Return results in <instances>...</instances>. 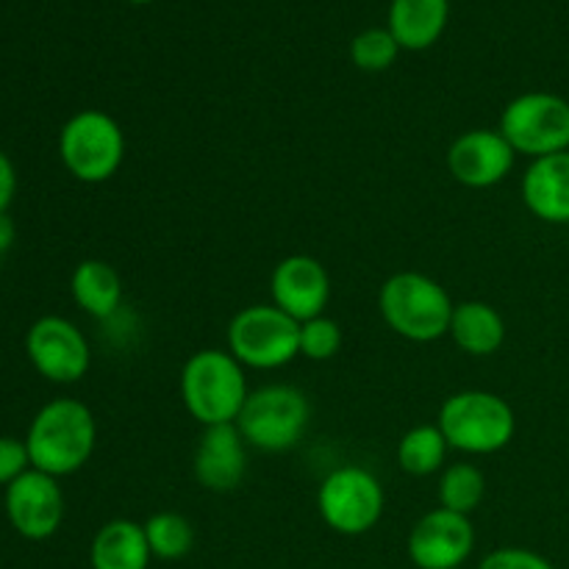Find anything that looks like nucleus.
<instances>
[{
    "instance_id": "obj_1",
    "label": "nucleus",
    "mask_w": 569,
    "mask_h": 569,
    "mask_svg": "<svg viewBox=\"0 0 569 569\" xmlns=\"http://www.w3.org/2000/svg\"><path fill=\"white\" fill-rule=\"evenodd\" d=\"M98 445V422L81 400L59 398L44 403L28 428L26 448L31 467L64 478L87 467Z\"/></svg>"
},
{
    "instance_id": "obj_2",
    "label": "nucleus",
    "mask_w": 569,
    "mask_h": 569,
    "mask_svg": "<svg viewBox=\"0 0 569 569\" xmlns=\"http://www.w3.org/2000/svg\"><path fill=\"white\" fill-rule=\"evenodd\" d=\"M244 367L228 350L206 348L187 359L181 370V398L203 428L231 426L248 400Z\"/></svg>"
},
{
    "instance_id": "obj_3",
    "label": "nucleus",
    "mask_w": 569,
    "mask_h": 569,
    "mask_svg": "<svg viewBox=\"0 0 569 569\" xmlns=\"http://www.w3.org/2000/svg\"><path fill=\"white\" fill-rule=\"evenodd\" d=\"M453 306L456 303L445 292L442 283L415 270L389 276L378 292V309H381L383 322L398 337L417 345L437 342L450 331Z\"/></svg>"
},
{
    "instance_id": "obj_4",
    "label": "nucleus",
    "mask_w": 569,
    "mask_h": 569,
    "mask_svg": "<svg viewBox=\"0 0 569 569\" xmlns=\"http://www.w3.org/2000/svg\"><path fill=\"white\" fill-rule=\"evenodd\" d=\"M437 426L453 450L467 456H492L509 448L517 431V417L500 395L465 389L445 400Z\"/></svg>"
},
{
    "instance_id": "obj_5",
    "label": "nucleus",
    "mask_w": 569,
    "mask_h": 569,
    "mask_svg": "<svg viewBox=\"0 0 569 569\" xmlns=\"http://www.w3.org/2000/svg\"><path fill=\"white\" fill-rule=\"evenodd\" d=\"M311 420L309 398L292 383H267L248 395L237 428L250 448L287 453L303 439Z\"/></svg>"
},
{
    "instance_id": "obj_6",
    "label": "nucleus",
    "mask_w": 569,
    "mask_h": 569,
    "mask_svg": "<svg viewBox=\"0 0 569 569\" xmlns=\"http://www.w3.org/2000/svg\"><path fill=\"white\" fill-rule=\"evenodd\" d=\"M59 156L72 178L83 183H103L126 159V133L106 111L83 109L61 128Z\"/></svg>"
},
{
    "instance_id": "obj_7",
    "label": "nucleus",
    "mask_w": 569,
    "mask_h": 569,
    "mask_svg": "<svg viewBox=\"0 0 569 569\" xmlns=\"http://www.w3.org/2000/svg\"><path fill=\"white\" fill-rule=\"evenodd\" d=\"M228 353L250 370H278L300 356V322L278 306L256 303L233 315Z\"/></svg>"
},
{
    "instance_id": "obj_8",
    "label": "nucleus",
    "mask_w": 569,
    "mask_h": 569,
    "mask_svg": "<svg viewBox=\"0 0 569 569\" xmlns=\"http://www.w3.org/2000/svg\"><path fill=\"white\" fill-rule=\"evenodd\" d=\"M387 509L381 481L365 467H337L317 489V511L331 531L361 537L372 531Z\"/></svg>"
},
{
    "instance_id": "obj_9",
    "label": "nucleus",
    "mask_w": 569,
    "mask_h": 569,
    "mask_svg": "<svg viewBox=\"0 0 569 569\" xmlns=\"http://www.w3.org/2000/svg\"><path fill=\"white\" fill-rule=\"evenodd\" d=\"M498 131L528 159L569 150V100L553 92H526L500 114Z\"/></svg>"
},
{
    "instance_id": "obj_10",
    "label": "nucleus",
    "mask_w": 569,
    "mask_h": 569,
    "mask_svg": "<svg viewBox=\"0 0 569 569\" xmlns=\"http://www.w3.org/2000/svg\"><path fill=\"white\" fill-rule=\"evenodd\" d=\"M26 353L33 370L53 383H78L89 370V342L76 322L64 317H39L26 333Z\"/></svg>"
},
{
    "instance_id": "obj_11",
    "label": "nucleus",
    "mask_w": 569,
    "mask_h": 569,
    "mask_svg": "<svg viewBox=\"0 0 569 569\" xmlns=\"http://www.w3.org/2000/svg\"><path fill=\"white\" fill-rule=\"evenodd\" d=\"M6 517L20 537L44 542L64 522V492L59 478L28 470L6 487Z\"/></svg>"
},
{
    "instance_id": "obj_12",
    "label": "nucleus",
    "mask_w": 569,
    "mask_h": 569,
    "mask_svg": "<svg viewBox=\"0 0 569 569\" xmlns=\"http://www.w3.org/2000/svg\"><path fill=\"white\" fill-rule=\"evenodd\" d=\"M476 548L470 517L433 509L415 522L409 533V559L420 569H459Z\"/></svg>"
},
{
    "instance_id": "obj_13",
    "label": "nucleus",
    "mask_w": 569,
    "mask_h": 569,
    "mask_svg": "<svg viewBox=\"0 0 569 569\" xmlns=\"http://www.w3.org/2000/svg\"><path fill=\"white\" fill-rule=\"evenodd\" d=\"M272 306L287 311L292 320L309 322L326 315L331 303V276L315 256L295 253L278 261L270 278Z\"/></svg>"
},
{
    "instance_id": "obj_14",
    "label": "nucleus",
    "mask_w": 569,
    "mask_h": 569,
    "mask_svg": "<svg viewBox=\"0 0 569 569\" xmlns=\"http://www.w3.org/2000/svg\"><path fill=\"white\" fill-rule=\"evenodd\" d=\"M515 148L500 131L472 128L461 133L448 150V170L461 187L489 189L498 187L515 167Z\"/></svg>"
},
{
    "instance_id": "obj_15",
    "label": "nucleus",
    "mask_w": 569,
    "mask_h": 569,
    "mask_svg": "<svg viewBox=\"0 0 569 569\" xmlns=\"http://www.w3.org/2000/svg\"><path fill=\"white\" fill-rule=\"evenodd\" d=\"M192 472L200 487L217 495L233 492L242 483L248 472V442L239 433L237 422L206 428L194 448Z\"/></svg>"
},
{
    "instance_id": "obj_16",
    "label": "nucleus",
    "mask_w": 569,
    "mask_h": 569,
    "mask_svg": "<svg viewBox=\"0 0 569 569\" xmlns=\"http://www.w3.org/2000/svg\"><path fill=\"white\" fill-rule=\"evenodd\" d=\"M522 203L537 220L550 226L569 222V150L542 156L528 164L520 183Z\"/></svg>"
},
{
    "instance_id": "obj_17",
    "label": "nucleus",
    "mask_w": 569,
    "mask_h": 569,
    "mask_svg": "<svg viewBox=\"0 0 569 569\" xmlns=\"http://www.w3.org/2000/svg\"><path fill=\"white\" fill-rule=\"evenodd\" d=\"M450 20V0H392L387 28L400 50H428L442 39Z\"/></svg>"
},
{
    "instance_id": "obj_18",
    "label": "nucleus",
    "mask_w": 569,
    "mask_h": 569,
    "mask_svg": "<svg viewBox=\"0 0 569 569\" xmlns=\"http://www.w3.org/2000/svg\"><path fill=\"white\" fill-rule=\"evenodd\" d=\"M450 337L456 348L467 356H492L506 342V320L495 306L483 300H465L453 306L450 317Z\"/></svg>"
},
{
    "instance_id": "obj_19",
    "label": "nucleus",
    "mask_w": 569,
    "mask_h": 569,
    "mask_svg": "<svg viewBox=\"0 0 569 569\" xmlns=\"http://www.w3.org/2000/svg\"><path fill=\"white\" fill-rule=\"evenodd\" d=\"M150 545L144 526L133 520H111L94 533L89 561L92 569H148Z\"/></svg>"
},
{
    "instance_id": "obj_20",
    "label": "nucleus",
    "mask_w": 569,
    "mask_h": 569,
    "mask_svg": "<svg viewBox=\"0 0 569 569\" xmlns=\"http://www.w3.org/2000/svg\"><path fill=\"white\" fill-rule=\"evenodd\" d=\"M70 292L78 309L94 320H109L122 303L120 272L103 259H87L72 270Z\"/></svg>"
},
{
    "instance_id": "obj_21",
    "label": "nucleus",
    "mask_w": 569,
    "mask_h": 569,
    "mask_svg": "<svg viewBox=\"0 0 569 569\" xmlns=\"http://www.w3.org/2000/svg\"><path fill=\"white\" fill-rule=\"evenodd\" d=\"M448 448L450 445L439 426H417L406 431L398 442V465L400 470L415 478L433 476L442 470Z\"/></svg>"
},
{
    "instance_id": "obj_22",
    "label": "nucleus",
    "mask_w": 569,
    "mask_h": 569,
    "mask_svg": "<svg viewBox=\"0 0 569 569\" xmlns=\"http://www.w3.org/2000/svg\"><path fill=\"white\" fill-rule=\"evenodd\" d=\"M437 495L442 509L470 517L487 498V476L481 467L470 465V461L450 465L439 476Z\"/></svg>"
},
{
    "instance_id": "obj_23",
    "label": "nucleus",
    "mask_w": 569,
    "mask_h": 569,
    "mask_svg": "<svg viewBox=\"0 0 569 569\" xmlns=\"http://www.w3.org/2000/svg\"><path fill=\"white\" fill-rule=\"evenodd\" d=\"M144 537H148L150 553L161 561L187 559L194 548V528L178 511H159L144 522Z\"/></svg>"
},
{
    "instance_id": "obj_24",
    "label": "nucleus",
    "mask_w": 569,
    "mask_h": 569,
    "mask_svg": "<svg viewBox=\"0 0 569 569\" xmlns=\"http://www.w3.org/2000/svg\"><path fill=\"white\" fill-rule=\"evenodd\" d=\"M400 44L389 28H367L350 42V59L365 72H383L398 61Z\"/></svg>"
},
{
    "instance_id": "obj_25",
    "label": "nucleus",
    "mask_w": 569,
    "mask_h": 569,
    "mask_svg": "<svg viewBox=\"0 0 569 569\" xmlns=\"http://www.w3.org/2000/svg\"><path fill=\"white\" fill-rule=\"evenodd\" d=\"M342 350V328L331 317L300 322V356L309 361H328Z\"/></svg>"
},
{
    "instance_id": "obj_26",
    "label": "nucleus",
    "mask_w": 569,
    "mask_h": 569,
    "mask_svg": "<svg viewBox=\"0 0 569 569\" xmlns=\"http://www.w3.org/2000/svg\"><path fill=\"white\" fill-rule=\"evenodd\" d=\"M28 470H31V456L26 439L20 442L14 437H0V487H9Z\"/></svg>"
},
{
    "instance_id": "obj_27",
    "label": "nucleus",
    "mask_w": 569,
    "mask_h": 569,
    "mask_svg": "<svg viewBox=\"0 0 569 569\" xmlns=\"http://www.w3.org/2000/svg\"><path fill=\"white\" fill-rule=\"evenodd\" d=\"M478 569H556L545 556L526 548L492 550Z\"/></svg>"
},
{
    "instance_id": "obj_28",
    "label": "nucleus",
    "mask_w": 569,
    "mask_h": 569,
    "mask_svg": "<svg viewBox=\"0 0 569 569\" xmlns=\"http://www.w3.org/2000/svg\"><path fill=\"white\" fill-rule=\"evenodd\" d=\"M17 192V172L14 164H11L9 156L0 150V214H6V209L11 206Z\"/></svg>"
},
{
    "instance_id": "obj_29",
    "label": "nucleus",
    "mask_w": 569,
    "mask_h": 569,
    "mask_svg": "<svg viewBox=\"0 0 569 569\" xmlns=\"http://www.w3.org/2000/svg\"><path fill=\"white\" fill-rule=\"evenodd\" d=\"M14 244V222H11L9 214H0V253Z\"/></svg>"
},
{
    "instance_id": "obj_30",
    "label": "nucleus",
    "mask_w": 569,
    "mask_h": 569,
    "mask_svg": "<svg viewBox=\"0 0 569 569\" xmlns=\"http://www.w3.org/2000/svg\"><path fill=\"white\" fill-rule=\"evenodd\" d=\"M128 3H139V6H142V3H153V0H128Z\"/></svg>"
},
{
    "instance_id": "obj_31",
    "label": "nucleus",
    "mask_w": 569,
    "mask_h": 569,
    "mask_svg": "<svg viewBox=\"0 0 569 569\" xmlns=\"http://www.w3.org/2000/svg\"><path fill=\"white\" fill-rule=\"evenodd\" d=\"M459 569H461V567H459Z\"/></svg>"
}]
</instances>
